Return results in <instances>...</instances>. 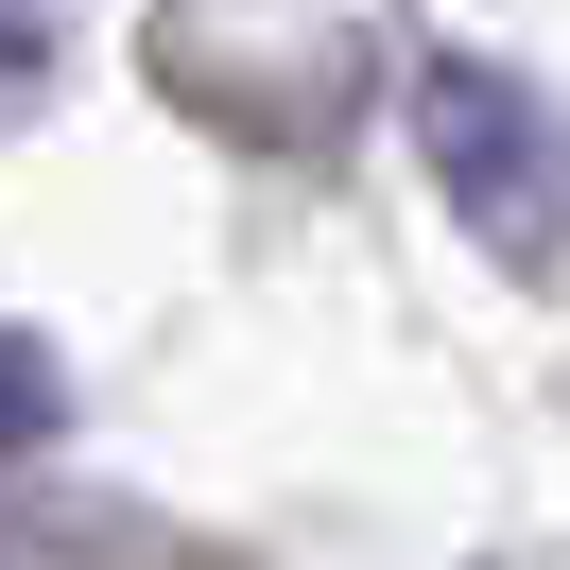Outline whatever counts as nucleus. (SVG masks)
<instances>
[{
    "instance_id": "obj_2",
    "label": "nucleus",
    "mask_w": 570,
    "mask_h": 570,
    "mask_svg": "<svg viewBox=\"0 0 570 570\" xmlns=\"http://www.w3.org/2000/svg\"><path fill=\"white\" fill-rule=\"evenodd\" d=\"M36 70H52V18H36V0H0V121L36 105Z\"/></svg>"
},
{
    "instance_id": "obj_3",
    "label": "nucleus",
    "mask_w": 570,
    "mask_h": 570,
    "mask_svg": "<svg viewBox=\"0 0 570 570\" xmlns=\"http://www.w3.org/2000/svg\"><path fill=\"white\" fill-rule=\"evenodd\" d=\"M36 432H52V363H36V346H0V450H36Z\"/></svg>"
},
{
    "instance_id": "obj_1",
    "label": "nucleus",
    "mask_w": 570,
    "mask_h": 570,
    "mask_svg": "<svg viewBox=\"0 0 570 570\" xmlns=\"http://www.w3.org/2000/svg\"><path fill=\"white\" fill-rule=\"evenodd\" d=\"M415 139H432V190L466 208L484 259H570V139H553L535 87H501V70L450 52V70L415 87Z\"/></svg>"
}]
</instances>
